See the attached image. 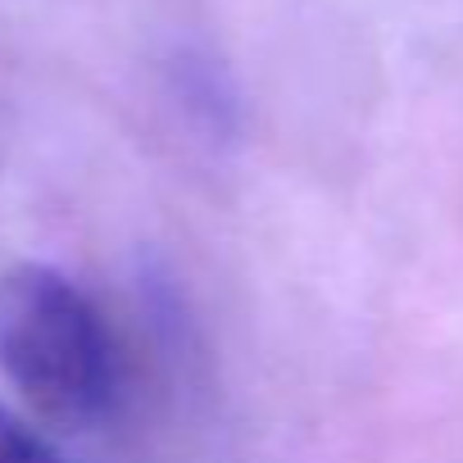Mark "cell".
<instances>
[{
	"label": "cell",
	"instance_id": "7a4b0ae2",
	"mask_svg": "<svg viewBox=\"0 0 463 463\" xmlns=\"http://www.w3.org/2000/svg\"><path fill=\"white\" fill-rule=\"evenodd\" d=\"M0 463H60V458L46 449L37 431H28L19 418L0 409Z\"/></svg>",
	"mask_w": 463,
	"mask_h": 463
},
{
	"label": "cell",
	"instance_id": "6da1fadb",
	"mask_svg": "<svg viewBox=\"0 0 463 463\" xmlns=\"http://www.w3.org/2000/svg\"><path fill=\"white\" fill-rule=\"evenodd\" d=\"M0 373L64 431L96 427L118 395V350L100 309L51 264L0 273Z\"/></svg>",
	"mask_w": 463,
	"mask_h": 463
}]
</instances>
